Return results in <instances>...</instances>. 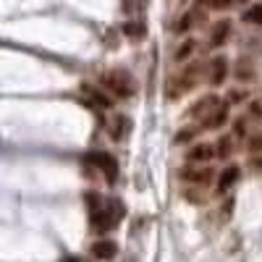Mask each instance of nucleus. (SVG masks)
I'll list each match as a JSON object with an SVG mask.
<instances>
[{"label":"nucleus","instance_id":"obj_1","mask_svg":"<svg viewBox=\"0 0 262 262\" xmlns=\"http://www.w3.org/2000/svg\"><path fill=\"white\" fill-rule=\"evenodd\" d=\"M84 202H86V210H90V223L97 233L113 231L126 215V207L118 196H100L97 191H86Z\"/></svg>","mask_w":262,"mask_h":262},{"label":"nucleus","instance_id":"obj_2","mask_svg":"<svg viewBox=\"0 0 262 262\" xmlns=\"http://www.w3.org/2000/svg\"><path fill=\"white\" fill-rule=\"evenodd\" d=\"M205 79H207V63H200V60L184 63L176 74H170L165 79V100H181L184 95L194 92Z\"/></svg>","mask_w":262,"mask_h":262},{"label":"nucleus","instance_id":"obj_3","mask_svg":"<svg viewBox=\"0 0 262 262\" xmlns=\"http://www.w3.org/2000/svg\"><path fill=\"white\" fill-rule=\"evenodd\" d=\"M100 84L105 86L107 95H113L118 100H128L137 95V81L126 69H111L100 76Z\"/></svg>","mask_w":262,"mask_h":262},{"label":"nucleus","instance_id":"obj_4","mask_svg":"<svg viewBox=\"0 0 262 262\" xmlns=\"http://www.w3.org/2000/svg\"><path fill=\"white\" fill-rule=\"evenodd\" d=\"M179 179L184 184H189V186H200L202 189V186H207L210 181L217 179V173H215L212 165H184L179 170Z\"/></svg>","mask_w":262,"mask_h":262},{"label":"nucleus","instance_id":"obj_5","mask_svg":"<svg viewBox=\"0 0 262 262\" xmlns=\"http://www.w3.org/2000/svg\"><path fill=\"white\" fill-rule=\"evenodd\" d=\"M86 160H90L95 168H100L102 170V176H105V181L107 184H116L118 181V173H121V168H118V160L111 155V152H90L86 155Z\"/></svg>","mask_w":262,"mask_h":262},{"label":"nucleus","instance_id":"obj_6","mask_svg":"<svg viewBox=\"0 0 262 262\" xmlns=\"http://www.w3.org/2000/svg\"><path fill=\"white\" fill-rule=\"evenodd\" d=\"M228 76H231V60L226 55H215L207 63V84L212 86V90H221Z\"/></svg>","mask_w":262,"mask_h":262},{"label":"nucleus","instance_id":"obj_7","mask_svg":"<svg viewBox=\"0 0 262 262\" xmlns=\"http://www.w3.org/2000/svg\"><path fill=\"white\" fill-rule=\"evenodd\" d=\"M228 121H231V105H228L226 100H221V102H217L212 111L200 121V128H202V131H221Z\"/></svg>","mask_w":262,"mask_h":262},{"label":"nucleus","instance_id":"obj_8","mask_svg":"<svg viewBox=\"0 0 262 262\" xmlns=\"http://www.w3.org/2000/svg\"><path fill=\"white\" fill-rule=\"evenodd\" d=\"M205 13H207V6H205V3H196L194 8H189L186 13H181V16L176 18V24H173V34H186V32L194 29L196 24H202Z\"/></svg>","mask_w":262,"mask_h":262},{"label":"nucleus","instance_id":"obj_9","mask_svg":"<svg viewBox=\"0 0 262 262\" xmlns=\"http://www.w3.org/2000/svg\"><path fill=\"white\" fill-rule=\"evenodd\" d=\"M238 181H242V168L236 163H228L215 179V196H226Z\"/></svg>","mask_w":262,"mask_h":262},{"label":"nucleus","instance_id":"obj_10","mask_svg":"<svg viewBox=\"0 0 262 262\" xmlns=\"http://www.w3.org/2000/svg\"><path fill=\"white\" fill-rule=\"evenodd\" d=\"M217 102H221V97H217L215 92H207V95H202V97H196L189 107H186V113H184V118H189V121H196V123H200L210 111H212V107L217 105Z\"/></svg>","mask_w":262,"mask_h":262},{"label":"nucleus","instance_id":"obj_11","mask_svg":"<svg viewBox=\"0 0 262 262\" xmlns=\"http://www.w3.org/2000/svg\"><path fill=\"white\" fill-rule=\"evenodd\" d=\"M184 158L186 165H210V160H215V142H194Z\"/></svg>","mask_w":262,"mask_h":262},{"label":"nucleus","instance_id":"obj_12","mask_svg":"<svg viewBox=\"0 0 262 262\" xmlns=\"http://www.w3.org/2000/svg\"><path fill=\"white\" fill-rule=\"evenodd\" d=\"M231 32H233V21H231V18H217L215 24L210 27L207 48H210V50H217V48H223L226 42L231 39Z\"/></svg>","mask_w":262,"mask_h":262},{"label":"nucleus","instance_id":"obj_13","mask_svg":"<svg viewBox=\"0 0 262 262\" xmlns=\"http://www.w3.org/2000/svg\"><path fill=\"white\" fill-rule=\"evenodd\" d=\"M231 74H233V79H236L238 84H252L254 76H257V63H254V58H249V55L236 58Z\"/></svg>","mask_w":262,"mask_h":262},{"label":"nucleus","instance_id":"obj_14","mask_svg":"<svg viewBox=\"0 0 262 262\" xmlns=\"http://www.w3.org/2000/svg\"><path fill=\"white\" fill-rule=\"evenodd\" d=\"M90 254L100 262H111V259L118 257V244L113 242V238H97V242L92 244V249H90Z\"/></svg>","mask_w":262,"mask_h":262},{"label":"nucleus","instance_id":"obj_15","mask_svg":"<svg viewBox=\"0 0 262 262\" xmlns=\"http://www.w3.org/2000/svg\"><path fill=\"white\" fill-rule=\"evenodd\" d=\"M81 92L90 97V102L97 107V111H111L113 107V97L107 92H102V90H97V86H92V84H81Z\"/></svg>","mask_w":262,"mask_h":262},{"label":"nucleus","instance_id":"obj_16","mask_svg":"<svg viewBox=\"0 0 262 262\" xmlns=\"http://www.w3.org/2000/svg\"><path fill=\"white\" fill-rule=\"evenodd\" d=\"M236 152V137L233 134H221L215 139V158L217 160H231Z\"/></svg>","mask_w":262,"mask_h":262},{"label":"nucleus","instance_id":"obj_17","mask_svg":"<svg viewBox=\"0 0 262 262\" xmlns=\"http://www.w3.org/2000/svg\"><path fill=\"white\" fill-rule=\"evenodd\" d=\"M131 128H134V121H131L128 116H123V113H118L113 118V126H111V139L113 142H123L131 134Z\"/></svg>","mask_w":262,"mask_h":262},{"label":"nucleus","instance_id":"obj_18","mask_svg":"<svg viewBox=\"0 0 262 262\" xmlns=\"http://www.w3.org/2000/svg\"><path fill=\"white\" fill-rule=\"evenodd\" d=\"M202 134V128H200V123H194V126H181L179 128V134L176 137H173V144H176V147H184V144H194V139L196 137H200Z\"/></svg>","mask_w":262,"mask_h":262},{"label":"nucleus","instance_id":"obj_19","mask_svg":"<svg viewBox=\"0 0 262 262\" xmlns=\"http://www.w3.org/2000/svg\"><path fill=\"white\" fill-rule=\"evenodd\" d=\"M196 48H200V45H196V39H191V37H186V39L181 42V45H179V50H176V53H173V60H176V63H189V60L194 58V53H196Z\"/></svg>","mask_w":262,"mask_h":262},{"label":"nucleus","instance_id":"obj_20","mask_svg":"<svg viewBox=\"0 0 262 262\" xmlns=\"http://www.w3.org/2000/svg\"><path fill=\"white\" fill-rule=\"evenodd\" d=\"M231 134L236 137V142L249 139V116H236L231 121Z\"/></svg>","mask_w":262,"mask_h":262},{"label":"nucleus","instance_id":"obj_21","mask_svg":"<svg viewBox=\"0 0 262 262\" xmlns=\"http://www.w3.org/2000/svg\"><path fill=\"white\" fill-rule=\"evenodd\" d=\"M242 21H244V24H249V27H262V3L247 6L244 13H242Z\"/></svg>","mask_w":262,"mask_h":262},{"label":"nucleus","instance_id":"obj_22","mask_svg":"<svg viewBox=\"0 0 262 262\" xmlns=\"http://www.w3.org/2000/svg\"><path fill=\"white\" fill-rule=\"evenodd\" d=\"M207 11H231L236 6H249V0H205Z\"/></svg>","mask_w":262,"mask_h":262},{"label":"nucleus","instance_id":"obj_23","mask_svg":"<svg viewBox=\"0 0 262 262\" xmlns=\"http://www.w3.org/2000/svg\"><path fill=\"white\" fill-rule=\"evenodd\" d=\"M226 102L233 107V105H242V102H249V90L247 86H231L226 92Z\"/></svg>","mask_w":262,"mask_h":262},{"label":"nucleus","instance_id":"obj_24","mask_svg":"<svg viewBox=\"0 0 262 262\" xmlns=\"http://www.w3.org/2000/svg\"><path fill=\"white\" fill-rule=\"evenodd\" d=\"M123 34L128 39H142L144 37V24H142V21H126V24H123Z\"/></svg>","mask_w":262,"mask_h":262},{"label":"nucleus","instance_id":"obj_25","mask_svg":"<svg viewBox=\"0 0 262 262\" xmlns=\"http://www.w3.org/2000/svg\"><path fill=\"white\" fill-rule=\"evenodd\" d=\"M247 152L249 155H262V128L254 131V134L247 139Z\"/></svg>","mask_w":262,"mask_h":262},{"label":"nucleus","instance_id":"obj_26","mask_svg":"<svg viewBox=\"0 0 262 262\" xmlns=\"http://www.w3.org/2000/svg\"><path fill=\"white\" fill-rule=\"evenodd\" d=\"M247 116H249V121H262V100L247 102Z\"/></svg>","mask_w":262,"mask_h":262},{"label":"nucleus","instance_id":"obj_27","mask_svg":"<svg viewBox=\"0 0 262 262\" xmlns=\"http://www.w3.org/2000/svg\"><path fill=\"white\" fill-rule=\"evenodd\" d=\"M184 194H186V200H189V202H194V205H200V202L205 200L200 186H189V189H184Z\"/></svg>","mask_w":262,"mask_h":262},{"label":"nucleus","instance_id":"obj_28","mask_svg":"<svg viewBox=\"0 0 262 262\" xmlns=\"http://www.w3.org/2000/svg\"><path fill=\"white\" fill-rule=\"evenodd\" d=\"M249 168L257 173V170H262V155H249Z\"/></svg>","mask_w":262,"mask_h":262},{"label":"nucleus","instance_id":"obj_29","mask_svg":"<svg viewBox=\"0 0 262 262\" xmlns=\"http://www.w3.org/2000/svg\"><path fill=\"white\" fill-rule=\"evenodd\" d=\"M231 210H233V200H228V202L221 207V217H223V221H226V217L231 215Z\"/></svg>","mask_w":262,"mask_h":262}]
</instances>
